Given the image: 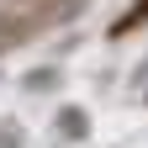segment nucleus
<instances>
[{"label":"nucleus","instance_id":"nucleus-1","mask_svg":"<svg viewBox=\"0 0 148 148\" xmlns=\"http://www.w3.org/2000/svg\"><path fill=\"white\" fill-rule=\"evenodd\" d=\"M58 132H64V138H85V132H90V116H85L79 106H64V111H58Z\"/></svg>","mask_w":148,"mask_h":148},{"label":"nucleus","instance_id":"nucleus-2","mask_svg":"<svg viewBox=\"0 0 148 148\" xmlns=\"http://www.w3.org/2000/svg\"><path fill=\"white\" fill-rule=\"evenodd\" d=\"M58 85V69H32L27 74V90H53Z\"/></svg>","mask_w":148,"mask_h":148}]
</instances>
